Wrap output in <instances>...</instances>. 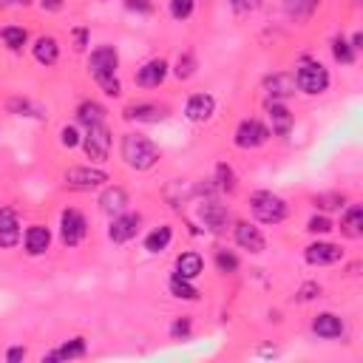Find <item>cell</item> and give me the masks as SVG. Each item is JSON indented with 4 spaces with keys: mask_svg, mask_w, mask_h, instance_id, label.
<instances>
[{
    "mask_svg": "<svg viewBox=\"0 0 363 363\" xmlns=\"http://www.w3.org/2000/svg\"><path fill=\"white\" fill-rule=\"evenodd\" d=\"M116 69H119V54L114 46H100L91 51L88 57V71L97 80V85L105 91L108 97H119L123 94V85L116 80Z\"/></svg>",
    "mask_w": 363,
    "mask_h": 363,
    "instance_id": "cell-1",
    "label": "cell"
},
{
    "mask_svg": "<svg viewBox=\"0 0 363 363\" xmlns=\"http://www.w3.org/2000/svg\"><path fill=\"white\" fill-rule=\"evenodd\" d=\"M123 159L134 170H150L159 162V148L142 134H125L123 136Z\"/></svg>",
    "mask_w": 363,
    "mask_h": 363,
    "instance_id": "cell-2",
    "label": "cell"
},
{
    "mask_svg": "<svg viewBox=\"0 0 363 363\" xmlns=\"http://www.w3.org/2000/svg\"><path fill=\"white\" fill-rule=\"evenodd\" d=\"M250 204H253V216L261 222V224H281L287 219V202L269 191H258L250 196Z\"/></svg>",
    "mask_w": 363,
    "mask_h": 363,
    "instance_id": "cell-3",
    "label": "cell"
},
{
    "mask_svg": "<svg viewBox=\"0 0 363 363\" xmlns=\"http://www.w3.org/2000/svg\"><path fill=\"white\" fill-rule=\"evenodd\" d=\"M295 88L304 91V94H310V97H318L329 88V71L321 63L307 60V63H301L298 71H295Z\"/></svg>",
    "mask_w": 363,
    "mask_h": 363,
    "instance_id": "cell-4",
    "label": "cell"
},
{
    "mask_svg": "<svg viewBox=\"0 0 363 363\" xmlns=\"http://www.w3.org/2000/svg\"><path fill=\"white\" fill-rule=\"evenodd\" d=\"M85 233H88V222H85V216L80 213V210H74V207L63 210V216H60V238H63V245L77 247L85 238Z\"/></svg>",
    "mask_w": 363,
    "mask_h": 363,
    "instance_id": "cell-5",
    "label": "cell"
},
{
    "mask_svg": "<svg viewBox=\"0 0 363 363\" xmlns=\"http://www.w3.org/2000/svg\"><path fill=\"white\" fill-rule=\"evenodd\" d=\"M82 148L91 162H105L111 154V131L105 125H91L82 136Z\"/></svg>",
    "mask_w": 363,
    "mask_h": 363,
    "instance_id": "cell-6",
    "label": "cell"
},
{
    "mask_svg": "<svg viewBox=\"0 0 363 363\" xmlns=\"http://www.w3.org/2000/svg\"><path fill=\"white\" fill-rule=\"evenodd\" d=\"M267 139H269V131L258 123V119H245V123H241V125L236 128V136H233L236 148H241V150L261 148Z\"/></svg>",
    "mask_w": 363,
    "mask_h": 363,
    "instance_id": "cell-7",
    "label": "cell"
},
{
    "mask_svg": "<svg viewBox=\"0 0 363 363\" xmlns=\"http://www.w3.org/2000/svg\"><path fill=\"white\" fill-rule=\"evenodd\" d=\"M105 182H108V173L97 168H71L66 173V185L74 191H94V188H103Z\"/></svg>",
    "mask_w": 363,
    "mask_h": 363,
    "instance_id": "cell-8",
    "label": "cell"
},
{
    "mask_svg": "<svg viewBox=\"0 0 363 363\" xmlns=\"http://www.w3.org/2000/svg\"><path fill=\"white\" fill-rule=\"evenodd\" d=\"M139 224H142V216L139 213H119L111 219V227H108V238L114 245H125L131 241L136 233H139Z\"/></svg>",
    "mask_w": 363,
    "mask_h": 363,
    "instance_id": "cell-9",
    "label": "cell"
},
{
    "mask_svg": "<svg viewBox=\"0 0 363 363\" xmlns=\"http://www.w3.org/2000/svg\"><path fill=\"white\" fill-rule=\"evenodd\" d=\"M304 258L307 264L312 267H329V264H338L344 258V250L341 245H329V241H315V245H310L304 250Z\"/></svg>",
    "mask_w": 363,
    "mask_h": 363,
    "instance_id": "cell-10",
    "label": "cell"
},
{
    "mask_svg": "<svg viewBox=\"0 0 363 363\" xmlns=\"http://www.w3.org/2000/svg\"><path fill=\"white\" fill-rule=\"evenodd\" d=\"M199 219L204 222L207 230L222 233V230H227V224H230V210L222 207V204H216V202H204V204L199 207Z\"/></svg>",
    "mask_w": 363,
    "mask_h": 363,
    "instance_id": "cell-11",
    "label": "cell"
},
{
    "mask_svg": "<svg viewBox=\"0 0 363 363\" xmlns=\"http://www.w3.org/2000/svg\"><path fill=\"white\" fill-rule=\"evenodd\" d=\"M236 241H238L241 250H250V253H264V247H267L264 233L258 227L247 224V222H238L236 224Z\"/></svg>",
    "mask_w": 363,
    "mask_h": 363,
    "instance_id": "cell-12",
    "label": "cell"
},
{
    "mask_svg": "<svg viewBox=\"0 0 363 363\" xmlns=\"http://www.w3.org/2000/svg\"><path fill=\"white\" fill-rule=\"evenodd\" d=\"M165 77H168V63H165L162 57L148 60V63L136 71V82H139L142 88H159V85L165 82Z\"/></svg>",
    "mask_w": 363,
    "mask_h": 363,
    "instance_id": "cell-13",
    "label": "cell"
},
{
    "mask_svg": "<svg viewBox=\"0 0 363 363\" xmlns=\"http://www.w3.org/2000/svg\"><path fill=\"white\" fill-rule=\"evenodd\" d=\"M20 245V222L15 210H0V247L12 250Z\"/></svg>",
    "mask_w": 363,
    "mask_h": 363,
    "instance_id": "cell-14",
    "label": "cell"
},
{
    "mask_svg": "<svg viewBox=\"0 0 363 363\" xmlns=\"http://www.w3.org/2000/svg\"><path fill=\"white\" fill-rule=\"evenodd\" d=\"M125 207H128V193H125V188H119V185H114V188H105L103 191V196H100V210L105 216H119V213H125Z\"/></svg>",
    "mask_w": 363,
    "mask_h": 363,
    "instance_id": "cell-15",
    "label": "cell"
},
{
    "mask_svg": "<svg viewBox=\"0 0 363 363\" xmlns=\"http://www.w3.org/2000/svg\"><path fill=\"white\" fill-rule=\"evenodd\" d=\"M213 111H216V100L210 94H193L185 105V116L191 123H207V119L213 116Z\"/></svg>",
    "mask_w": 363,
    "mask_h": 363,
    "instance_id": "cell-16",
    "label": "cell"
},
{
    "mask_svg": "<svg viewBox=\"0 0 363 363\" xmlns=\"http://www.w3.org/2000/svg\"><path fill=\"white\" fill-rule=\"evenodd\" d=\"M267 116H269V125H272V134L276 136H290V131H292V114H290V108L284 105V103H269V108H267Z\"/></svg>",
    "mask_w": 363,
    "mask_h": 363,
    "instance_id": "cell-17",
    "label": "cell"
},
{
    "mask_svg": "<svg viewBox=\"0 0 363 363\" xmlns=\"http://www.w3.org/2000/svg\"><path fill=\"white\" fill-rule=\"evenodd\" d=\"M344 321L335 315V312H321L315 321H312V332L318 338H326V341H332V338H341L344 335Z\"/></svg>",
    "mask_w": 363,
    "mask_h": 363,
    "instance_id": "cell-18",
    "label": "cell"
},
{
    "mask_svg": "<svg viewBox=\"0 0 363 363\" xmlns=\"http://www.w3.org/2000/svg\"><path fill=\"white\" fill-rule=\"evenodd\" d=\"M264 88H267V94L272 97V103L287 100V97L295 94V77L292 74H272V77H267Z\"/></svg>",
    "mask_w": 363,
    "mask_h": 363,
    "instance_id": "cell-19",
    "label": "cell"
},
{
    "mask_svg": "<svg viewBox=\"0 0 363 363\" xmlns=\"http://www.w3.org/2000/svg\"><path fill=\"white\" fill-rule=\"evenodd\" d=\"M51 245V230L43 224H32L26 230V253L28 256H43Z\"/></svg>",
    "mask_w": 363,
    "mask_h": 363,
    "instance_id": "cell-20",
    "label": "cell"
},
{
    "mask_svg": "<svg viewBox=\"0 0 363 363\" xmlns=\"http://www.w3.org/2000/svg\"><path fill=\"white\" fill-rule=\"evenodd\" d=\"M125 119H136V123H159L165 119V108L154 105V103H136L125 108Z\"/></svg>",
    "mask_w": 363,
    "mask_h": 363,
    "instance_id": "cell-21",
    "label": "cell"
},
{
    "mask_svg": "<svg viewBox=\"0 0 363 363\" xmlns=\"http://www.w3.org/2000/svg\"><path fill=\"white\" fill-rule=\"evenodd\" d=\"M32 51H35V60H37L40 66H54L57 60H60V46H57V40L48 37V35L37 37L35 46H32Z\"/></svg>",
    "mask_w": 363,
    "mask_h": 363,
    "instance_id": "cell-22",
    "label": "cell"
},
{
    "mask_svg": "<svg viewBox=\"0 0 363 363\" xmlns=\"http://www.w3.org/2000/svg\"><path fill=\"white\" fill-rule=\"evenodd\" d=\"M85 338H71L69 344H63L60 349L43 355V363H51V360H74V357H85Z\"/></svg>",
    "mask_w": 363,
    "mask_h": 363,
    "instance_id": "cell-23",
    "label": "cell"
},
{
    "mask_svg": "<svg viewBox=\"0 0 363 363\" xmlns=\"http://www.w3.org/2000/svg\"><path fill=\"white\" fill-rule=\"evenodd\" d=\"M202 269H204V261H202L199 253H182L176 258V276L188 278V281H193L196 276H202Z\"/></svg>",
    "mask_w": 363,
    "mask_h": 363,
    "instance_id": "cell-24",
    "label": "cell"
},
{
    "mask_svg": "<svg viewBox=\"0 0 363 363\" xmlns=\"http://www.w3.org/2000/svg\"><path fill=\"white\" fill-rule=\"evenodd\" d=\"M318 3H321V0H284V12H287V17L301 23V20H310L315 15Z\"/></svg>",
    "mask_w": 363,
    "mask_h": 363,
    "instance_id": "cell-25",
    "label": "cell"
},
{
    "mask_svg": "<svg viewBox=\"0 0 363 363\" xmlns=\"http://www.w3.org/2000/svg\"><path fill=\"white\" fill-rule=\"evenodd\" d=\"M341 233L349 236V238H360V236H363V207L352 204V207L346 210L344 219H341Z\"/></svg>",
    "mask_w": 363,
    "mask_h": 363,
    "instance_id": "cell-26",
    "label": "cell"
},
{
    "mask_svg": "<svg viewBox=\"0 0 363 363\" xmlns=\"http://www.w3.org/2000/svg\"><path fill=\"white\" fill-rule=\"evenodd\" d=\"M77 119H80L85 128L103 125V123H105V108H103L100 103H94V100H88V103H82V105L77 108Z\"/></svg>",
    "mask_w": 363,
    "mask_h": 363,
    "instance_id": "cell-27",
    "label": "cell"
},
{
    "mask_svg": "<svg viewBox=\"0 0 363 363\" xmlns=\"http://www.w3.org/2000/svg\"><path fill=\"white\" fill-rule=\"evenodd\" d=\"M170 238H173V227H170V224H162V227H157L154 233H148L145 250H148V253H162V250H168Z\"/></svg>",
    "mask_w": 363,
    "mask_h": 363,
    "instance_id": "cell-28",
    "label": "cell"
},
{
    "mask_svg": "<svg viewBox=\"0 0 363 363\" xmlns=\"http://www.w3.org/2000/svg\"><path fill=\"white\" fill-rule=\"evenodd\" d=\"M170 295L173 298H182V301H196L199 298V290L188 281V278H182V276H176V272H173V276H170Z\"/></svg>",
    "mask_w": 363,
    "mask_h": 363,
    "instance_id": "cell-29",
    "label": "cell"
},
{
    "mask_svg": "<svg viewBox=\"0 0 363 363\" xmlns=\"http://www.w3.org/2000/svg\"><path fill=\"white\" fill-rule=\"evenodd\" d=\"M0 37H3V43H6L12 51H20V48L26 46V40H28L26 28H20V26H6L3 32H0Z\"/></svg>",
    "mask_w": 363,
    "mask_h": 363,
    "instance_id": "cell-30",
    "label": "cell"
},
{
    "mask_svg": "<svg viewBox=\"0 0 363 363\" xmlns=\"http://www.w3.org/2000/svg\"><path fill=\"white\" fill-rule=\"evenodd\" d=\"M355 54H357V51H355L344 37H335V40H332V57H335L338 63L352 66V63H355Z\"/></svg>",
    "mask_w": 363,
    "mask_h": 363,
    "instance_id": "cell-31",
    "label": "cell"
},
{
    "mask_svg": "<svg viewBox=\"0 0 363 363\" xmlns=\"http://www.w3.org/2000/svg\"><path fill=\"white\" fill-rule=\"evenodd\" d=\"M216 182H219V191H224V193H236V173H233V168L230 165H219L216 168Z\"/></svg>",
    "mask_w": 363,
    "mask_h": 363,
    "instance_id": "cell-32",
    "label": "cell"
},
{
    "mask_svg": "<svg viewBox=\"0 0 363 363\" xmlns=\"http://www.w3.org/2000/svg\"><path fill=\"white\" fill-rule=\"evenodd\" d=\"M193 74H196V57L188 51V54L179 57V63H176V77H179V80H191Z\"/></svg>",
    "mask_w": 363,
    "mask_h": 363,
    "instance_id": "cell-33",
    "label": "cell"
},
{
    "mask_svg": "<svg viewBox=\"0 0 363 363\" xmlns=\"http://www.w3.org/2000/svg\"><path fill=\"white\" fill-rule=\"evenodd\" d=\"M196 0H170V17L173 20H188L193 15Z\"/></svg>",
    "mask_w": 363,
    "mask_h": 363,
    "instance_id": "cell-34",
    "label": "cell"
},
{
    "mask_svg": "<svg viewBox=\"0 0 363 363\" xmlns=\"http://www.w3.org/2000/svg\"><path fill=\"white\" fill-rule=\"evenodd\" d=\"M216 267H219L222 272H236V269H238V258H236L230 250H219V253H216Z\"/></svg>",
    "mask_w": 363,
    "mask_h": 363,
    "instance_id": "cell-35",
    "label": "cell"
},
{
    "mask_svg": "<svg viewBox=\"0 0 363 363\" xmlns=\"http://www.w3.org/2000/svg\"><path fill=\"white\" fill-rule=\"evenodd\" d=\"M191 335V318H176L170 324V338L173 341H185Z\"/></svg>",
    "mask_w": 363,
    "mask_h": 363,
    "instance_id": "cell-36",
    "label": "cell"
},
{
    "mask_svg": "<svg viewBox=\"0 0 363 363\" xmlns=\"http://www.w3.org/2000/svg\"><path fill=\"white\" fill-rule=\"evenodd\" d=\"M230 6H233L236 15H250L261 6V0H230Z\"/></svg>",
    "mask_w": 363,
    "mask_h": 363,
    "instance_id": "cell-37",
    "label": "cell"
},
{
    "mask_svg": "<svg viewBox=\"0 0 363 363\" xmlns=\"http://www.w3.org/2000/svg\"><path fill=\"white\" fill-rule=\"evenodd\" d=\"M60 142H63L66 148H77L82 139H80V134H77V128H74V125H66L63 131H60Z\"/></svg>",
    "mask_w": 363,
    "mask_h": 363,
    "instance_id": "cell-38",
    "label": "cell"
},
{
    "mask_svg": "<svg viewBox=\"0 0 363 363\" xmlns=\"http://www.w3.org/2000/svg\"><path fill=\"white\" fill-rule=\"evenodd\" d=\"M307 230L315 233V236H318V233H329V230H332V222H329L326 216H312L310 224H307Z\"/></svg>",
    "mask_w": 363,
    "mask_h": 363,
    "instance_id": "cell-39",
    "label": "cell"
},
{
    "mask_svg": "<svg viewBox=\"0 0 363 363\" xmlns=\"http://www.w3.org/2000/svg\"><path fill=\"white\" fill-rule=\"evenodd\" d=\"M125 9L136 12V15H150L154 12V3H150V0H125Z\"/></svg>",
    "mask_w": 363,
    "mask_h": 363,
    "instance_id": "cell-40",
    "label": "cell"
},
{
    "mask_svg": "<svg viewBox=\"0 0 363 363\" xmlns=\"http://www.w3.org/2000/svg\"><path fill=\"white\" fill-rule=\"evenodd\" d=\"M315 295H321V287H318L315 281H307L304 287L298 290V301H312Z\"/></svg>",
    "mask_w": 363,
    "mask_h": 363,
    "instance_id": "cell-41",
    "label": "cell"
},
{
    "mask_svg": "<svg viewBox=\"0 0 363 363\" xmlns=\"http://www.w3.org/2000/svg\"><path fill=\"white\" fill-rule=\"evenodd\" d=\"M315 204L332 210V207H341L344 204V196H315Z\"/></svg>",
    "mask_w": 363,
    "mask_h": 363,
    "instance_id": "cell-42",
    "label": "cell"
},
{
    "mask_svg": "<svg viewBox=\"0 0 363 363\" xmlns=\"http://www.w3.org/2000/svg\"><path fill=\"white\" fill-rule=\"evenodd\" d=\"M85 46H88V32H85V28H77V32H74V48L85 51Z\"/></svg>",
    "mask_w": 363,
    "mask_h": 363,
    "instance_id": "cell-43",
    "label": "cell"
},
{
    "mask_svg": "<svg viewBox=\"0 0 363 363\" xmlns=\"http://www.w3.org/2000/svg\"><path fill=\"white\" fill-rule=\"evenodd\" d=\"M6 360H9V363H20V360H26V349H23V346H12V349L6 352Z\"/></svg>",
    "mask_w": 363,
    "mask_h": 363,
    "instance_id": "cell-44",
    "label": "cell"
},
{
    "mask_svg": "<svg viewBox=\"0 0 363 363\" xmlns=\"http://www.w3.org/2000/svg\"><path fill=\"white\" fill-rule=\"evenodd\" d=\"M40 6L46 12H60V9H63V0H40Z\"/></svg>",
    "mask_w": 363,
    "mask_h": 363,
    "instance_id": "cell-45",
    "label": "cell"
},
{
    "mask_svg": "<svg viewBox=\"0 0 363 363\" xmlns=\"http://www.w3.org/2000/svg\"><path fill=\"white\" fill-rule=\"evenodd\" d=\"M349 46H352V48H355V51H360V48H363V35H360V32H357V35H355V37H352V43H349Z\"/></svg>",
    "mask_w": 363,
    "mask_h": 363,
    "instance_id": "cell-46",
    "label": "cell"
},
{
    "mask_svg": "<svg viewBox=\"0 0 363 363\" xmlns=\"http://www.w3.org/2000/svg\"><path fill=\"white\" fill-rule=\"evenodd\" d=\"M15 3H23V6H26V3H32V0H15Z\"/></svg>",
    "mask_w": 363,
    "mask_h": 363,
    "instance_id": "cell-47",
    "label": "cell"
},
{
    "mask_svg": "<svg viewBox=\"0 0 363 363\" xmlns=\"http://www.w3.org/2000/svg\"><path fill=\"white\" fill-rule=\"evenodd\" d=\"M0 3H3V0H0Z\"/></svg>",
    "mask_w": 363,
    "mask_h": 363,
    "instance_id": "cell-48",
    "label": "cell"
}]
</instances>
